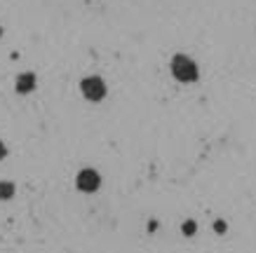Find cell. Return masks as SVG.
<instances>
[{"instance_id":"1","label":"cell","mask_w":256,"mask_h":253,"mask_svg":"<svg viewBox=\"0 0 256 253\" xmlns=\"http://www.w3.org/2000/svg\"><path fill=\"white\" fill-rule=\"evenodd\" d=\"M172 73H174V77L181 80V82H195L198 75H200L195 61L190 56H186V54H176V56L172 59Z\"/></svg>"},{"instance_id":"2","label":"cell","mask_w":256,"mask_h":253,"mask_svg":"<svg viewBox=\"0 0 256 253\" xmlns=\"http://www.w3.org/2000/svg\"><path fill=\"white\" fill-rule=\"evenodd\" d=\"M80 89H82V96L87 101H101L106 96V84L101 77H85L80 82Z\"/></svg>"},{"instance_id":"3","label":"cell","mask_w":256,"mask_h":253,"mask_svg":"<svg viewBox=\"0 0 256 253\" xmlns=\"http://www.w3.org/2000/svg\"><path fill=\"white\" fill-rule=\"evenodd\" d=\"M76 183H78V190L82 192H94L99 190L101 185V176L94 171V169H82L78 174V178H76Z\"/></svg>"},{"instance_id":"4","label":"cell","mask_w":256,"mask_h":253,"mask_svg":"<svg viewBox=\"0 0 256 253\" xmlns=\"http://www.w3.org/2000/svg\"><path fill=\"white\" fill-rule=\"evenodd\" d=\"M36 89V75L33 73H22L16 77V92L19 94H28Z\"/></svg>"},{"instance_id":"5","label":"cell","mask_w":256,"mask_h":253,"mask_svg":"<svg viewBox=\"0 0 256 253\" xmlns=\"http://www.w3.org/2000/svg\"><path fill=\"white\" fill-rule=\"evenodd\" d=\"M12 195H14V183L0 181V200H12Z\"/></svg>"},{"instance_id":"6","label":"cell","mask_w":256,"mask_h":253,"mask_svg":"<svg viewBox=\"0 0 256 253\" xmlns=\"http://www.w3.org/2000/svg\"><path fill=\"white\" fill-rule=\"evenodd\" d=\"M181 230H184V235H186V237H190V235H195V230H198V225H195L193 221H186V223H184V228H181Z\"/></svg>"},{"instance_id":"7","label":"cell","mask_w":256,"mask_h":253,"mask_svg":"<svg viewBox=\"0 0 256 253\" xmlns=\"http://www.w3.org/2000/svg\"><path fill=\"white\" fill-rule=\"evenodd\" d=\"M214 230H216V232H226V223L224 221H216V223H214Z\"/></svg>"},{"instance_id":"8","label":"cell","mask_w":256,"mask_h":253,"mask_svg":"<svg viewBox=\"0 0 256 253\" xmlns=\"http://www.w3.org/2000/svg\"><path fill=\"white\" fill-rule=\"evenodd\" d=\"M5 153H8V150H5V146H2V141H0V160L5 157Z\"/></svg>"},{"instance_id":"9","label":"cell","mask_w":256,"mask_h":253,"mask_svg":"<svg viewBox=\"0 0 256 253\" xmlns=\"http://www.w3.org/2000/svg\"><path fill=\"white\" fill-rule=\"evenodd\" d=\"M0 33H2V28H0Z\"/></svg>"}]
</instances>
